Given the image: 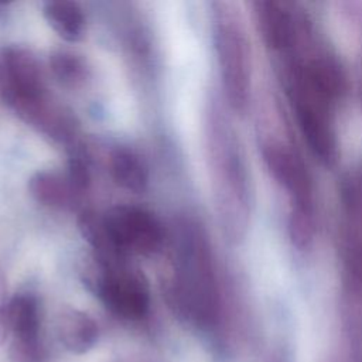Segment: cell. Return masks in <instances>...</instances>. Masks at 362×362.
Segmentation results:
<instances>
[{
  "instance_id": "6da1fadb",
  "label": "cell",
  "mask_w": 362,
  "mask_h": 362,
  "mask_svg": "<svg viewBox=\"0 0 362 362\" xmlns=\"http://www.w3.org/2000/svg\"><path fill=\"white\" fill-rule=\"evenodd\" d=\"M269 51L277 59L310 151L321 163L332 164L338 154V109L348 88L339 59L301 4L288 33Z\"/></svg>"
},
{
  "instance_id": "7a4b0ae2",
  "label": "cell",
  "mask_w": 362,
  "mask_h": 362,
  "mask_svg": "<svg viewBox=\"0 0 362 362\" xmlns=\"http://www.w3.org/2000/svg\"><path fill=\"white\" fill-rule=\"evenodd\" d=\"M164 249L160 284L165 303L180 320L208 324L216 313L218 277L205 228L195 218H175L167 230Z\"/></svg>"
},
{
  "instance_id": "3957f363",
  "label": "cell",
  "mask_w": 362,
  "mask_h": 362,
  "mask_svg": "<svg viewBox=\"0 0 362 362\" xmlns=\"http://www.w3.org/2000/svg\"><path fill=\"white\" fill-rule=\"evenodd\" d=\"M204 139L215 214L225 238L238 243L250 225V178L239 137L225 110L215 102L205 113Z\"/></svg>"
},
{
  "instance_id": "277c9868",
  "label": "cell",
  "mask_w": 362,
  "mask_h": 362,
  "mask_svg": "<svg viewBox=\"0 0 362 362\" xmlns=\"http://www.w3.org/2000/svg\"><path fill=\"white\" fill-rule=\"evenodd\" d=\"M262 157L279 189L284 194L288 232L300 249L310 246L315 232V195L310 171L296 147L286 139L267 136L262 140Z\"/></svg>"
},
{
  "instance_id": "5b68a950",
  "label": "cell",
  "mask_w": 362,
  "mask_h": 362,
  "mask_svg": "<svg viewBox=\"0 0 362 362\" xmlns=\"http://www.w3.org/2000/svg\"><path fill=\"white\" fill-rule=\"evenodd\" d=\"M211 24L225 99L242 115L252 96V54L245 18L235 1H214Z\"/></svg>"
},
{
  "instance_id": "8992f818",
  "label": "cell",
  "mask_w": 362,
  "mask_h": 362,
  "mask_svg": "<svg viewBox=\"0 0 362 362\" xmlns=\"http://www.w3.org/2000/svg\"><path fill=\"white\" fill-rule=\"evenodd\" d=\"M81 279L112 314L137 321L148 313V281L144 273L127 260L106 263L90 255L82 263Z\"/></svg>"
},
{
  "instance_id": "52a82bcc",
  "label": "cell",
  "mask_w": 362,
  "mask_h": 362,
  "mask_svg": "<svg viewBox=\"0 0 362 362\" xmlns=\"http://www.w3.org/2000/svg\"><path fill=\"white\" fill-rule=\"evenodd\" d=\"M106 232L124 256H151L163 252L167 229L150 211L134 205H116L103 215Z\"/></svg>"
},
{
  "instance_id": "ba28073f",
  "label": "cell",
  "mask_w": 362,
  "mask_h": 362,
  "mask_svg": "<svg viewBox=\"0 0 362 362\" xmlns=\"http://www.w3.org/2000/svg\"><path fill=\"white\" fill-rule=\"evenodd\" d=\"M4 102L37 133L69 148L78 143L81 126L76 115L48 90L28 96H6Z\"/></svg>"
},
{
  "instance_id": "9c48e42d",
  "label": "cell",
  "mask_w": 362,
  "mask_h": 362,
  "mask_svg": "<svg viewBox=\"0 0 362 362\" xmlns=\"http://www.w3.org/2000/svg\"><path fill=\"white\" fill-rule=\"evenodd\" d=\"M4 88L1 96H28L48 90L42 66L27 47L10 44L1 49Z\"/></svg>"
},
{
  "instance_id": "30bf717a",
  "label": "cell",
  "mask_w": 362,
  "mask_h": 362,
  "mask_svg": "<svg viewBox=\"0 0 362 362\" xmlns=\"http://www.w3.org/2000/svg\"><path fill=\"white\" fill-rule=\"evenodd\" d=\"M10 335L23 356L34 359L41 351V307L35 294L24 291L10 298Z\"/></svg>"
},
{
  "instance_id": "8fae6325",
  "label": "cell",
  "mask_w": 362,
  "mask_h": 362,
  "mask_svg": "<svg viewBox=\"0 0 362 362\" xmlns=\"http://www.w3.org/2000/svg\"><path fill=\"white\" fill-rule=\"evenodd\" d=\"M30 195L41 205L58 211L79 208L82 197L71 184L66 174L52 170L35 171L27 182Z\"/></svg>"
},
{
  "instance_id": "7c38bea8",
  "label": "cell",
  "mask_w": 362,
  "mask_h": 362,
  "mask_svg": "<svg viewBox=\"0 0 362 362\" xmlns=\"http://www.w3.org/2000/svg\"><path fill=\"white\" fill-rule=\"evenodd\" d=\"M55 334L66 351L85 354L96 345L99 327L88 313L65 305L55 317Z\"/></svg>"
},
{
  "instance_id": "4fadbf2b",
  "label": "cell",
  "mask_w": 362,
  "mask_h": 362,
  "mask_svg": "<svg viewBox=\"0 0 362 362\" xmlns=\"http://www.w3.org/2000/svg\"><path fill=\"white\" fill-rule=\"evenodd\" d=\"M110 178L120 188L141 194L148 187V167L144 158L127 146H115L106 157Z\"/></svg>"
},
{
  "instance_id": "5bb4252c",
  "label": "cell",
  "mask_w": 362,
  "mask_h": 362,
  "mask_svg": "<svg viewBox=\"0 0 362 362\" xmlns=\"http://www.w3.org/2000/svg\"><path fill=\"white\" fill-rule=\"evenodd\" d=\"M42 16L48 25L66 42H78L85 37L86 18L76 1L51 0L42 4Z\"/></svg>"
},
{
  "instance_id": "9a60e30c",
  "label": "cell",
  "mask_w": 362,
  "mask_h": 362,
  "mask_svg": "<svg viewBox=\"0 0 362 362\" xmlns=\"http://www.w3.org/2000/svg\"><path fill=\"white\" fill-rule=\"evenodd\" d=\"M48 65L54 78L65 88H82L90 78V68L83 55L69 48L52 49Z\"/></svg>"
},
{
  "instance_id": "2e32d148",
  "label": "cell",
  "mask_w": 362,
  "mask_h": 362,
  "mask_svg": "<svg viewBox=\"0 0 362 362\" xmlns=\"http://www.w3.org/2000/svg\"><path fill=\"white\" fill-rule=\"evenodd\" d=\"M338 14L344 20L354 51L355 85L362 109V1H345L338 4Z\"/></svg>"
},
{
  "instance_id": "e0dca14e",
  "label": "cell",
  "mask_w": 362,
  "mask_h": 362,
  "mask_svg": "<svg viewBox=\"0 0 362 362\" xmlns=\"http://www.w3.org/2000/svg\"><path fill=\"white\" fill-rule=\"evenodd\" d=\"M65 174L71 181V184L74 185V188L81 195H85V192L89 189L92 184V168H90V156L85 148H82L79 143L71 147L68 170Z\"/></svg>"
},
{
  "instance_id": "ac0fdd59",
  "label": "cell",
  "mask_w": 362,
  "mask_h": 362,
  "mask_svg": "<svg viewBox=\"0 0 362 362\" xmlns=\"http://www.w3.org/2000/svg\"><path fill=\"white\" fill-rule=\"evenodd\" d=\"M8 335H10V298L7 297L6 280L0 270V345L6 342Z\"/></svg>"
},
{
  "instance_id": "d6986e66",
  "label": "cell",
  "mask_w": 362,
  "mask_h": 362,
  "mask_svg": "<svg viewBox=\"0 0 362 362\" xmlns=\"http://www.w3.org/2000/svg\"><path fill=\"white\" fill-rule=\"evenodd\" d=\"M4 88V69H3V59H1V52H0V93Z\"/></svg>"
}]
</instances>
